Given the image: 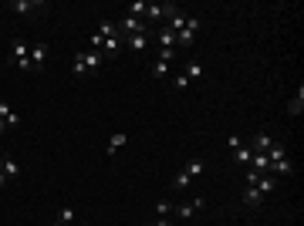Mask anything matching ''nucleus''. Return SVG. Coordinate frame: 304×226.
<instances>
[{
    "label": "nucleus",
    "mask_w": 304,
    "mask_h": 226,
    "mask_svg": "<svg viewBox=\"0 0 304 226\" xmlns=\"http://www.w3.org/2000/svg\"><path fill=\"white\" fill-rule=\"evenodd\" d=\"M105 64V57H101V51H78V54L71 57V74L75 78H88V74H95V71Z\"/></svg>",
    "instance_id": "f257e3e1"
},
{
    "label": "nucleus",
    "mask_w": 304,
    "mask_h": 226,
    "mask_svg": "<svg viewBox=\"0 0 304 226\" xmlns=\"http://www.w3.org/2000/svg\"><path fill=\"white\" fill-rule=\"evenodd\" d=\"M200 27H203V21L200 17H186V27H183L179 34H176V51H186V47H193L196 44V34H200Z\"/></svg>",
    "instance_id": "f03ea898"
},
{
    "label": "nucleus",
    "mask_w": 304,
    "mask_h": 226,
    "mask_svg": "<svg viewBox=\"0 0 304 226\" xmlns=\"http://www.w3.org/2000/svg\"><path fill=\"white\" fill-rule=\"evenodd\" d=\"M115 27H118V34H122V37L146 34V21H139V17H129V14H125V17H122V24H115Z\"/></svg>",
    "instance_id": "7ed1b4c3"
},
{
    "label": "nucleus",
    "mask_w": 304,
    "mask_h": 226,
    "mask_svg": "<svg viewBox=\"0 0 304 226\" xmlns=\"http://www.w3.org/2000/svg\"><path fill=\"white\" fill-rule=\"evenodd\" d=\"M14 64H17V71H34V64H31V51H27V44L24 41H14Z\"/></svg>",
    "instance_id": "20e7f679"
},
{
    "label": "nucleus",
    "mask_w": 304,
    "mask_h": 226,
    "mask_svg": "<svg viewBox=\"0 0 304 226\" xmlns=\"http://www.w3.org/2000/svg\"><path fill=\"white\" fill-rule=\"evenodd\" d=\"M44 61H47V44H44V41H37V44L31 47V64H34V71L44 68Z\"/></svg>",
    "instance_id": "39448f33"
},
{
    "label": "nucleus",
    "mask_w": 304,
    "mask_h": 226,
    "mask_svg": "<svg viewBox=\"0 0 304 226\" xmlns=\"http://www.w3.org/2000/svg\"><path fill=\"white\" fill-rule=\"evenodd\" d=\"M203 206H206V199H193V203H183L179 209H176V216H179V219H193V216L200 213Z\"/></svg>",
    "instance_id": "423d86ee"
},
{
    "label": "nucleus",
    "mask_w": 304,
    "mask_h": 226,
    "mask_svg": "<svg viewBox=\"0 0 304 226\" xmlns=\"http://www.w3.org/2000/svg\"><path fill=\"white\" fill-rule=\"evenodd\" d=\"M270 145H274V142H270L267 132H257V135L250 138V152H254V156H257V152H267Z\"/></svg>",
    "instance_id": "0eeeda50"
},
{
    "label": "nucleus",
    "mask_w": 304,
    "mask_h": 226,
    "mask_svg": "<svg viewBox=\"0 0 304 226\" xmlns=\"http://www.w3.org/2000/svg\"><path fill=\"white\" fill-rule=\"evenodd\" d=\"M122 51V37H105V44H101V57H118Z\"/></svg>",
    "instance_id": "6e6552de"
},
{
    "label": "nucleus",
    "mask_w": 304,
    "mask_h": 226,
    "mask_svg": "<svg viewBox=\"0 0 304 226\" xmlns=\"http://www.w3.org/2000/svg\"><path fill=\"white\" fill-rule=\"evenodd\" d=\"M267 169L277 172V176H291V172H294V162H291V159H274V162H267Z\"/></svg>",
    "instance_id": "1a4fd4ad"
},
{
    "label": "nucleus",
    "mask_w": 304,
    "mask_h": 226,
    "mask_svg": "<svg viewBox=\"0 0 304 226\" xmlns=\"http://www.w3.org/2000/svg\"><path fill=\"white\" fill-rule=\"evenodd\" d=\"M254 189H257L260 196H267V192H274V189H277V179H274V176H260V179L254 182Z\"/></svg>",
    "instance_id": "9d476101"
},
{
    "label": "nucleus",
    "mask_w": 304,
    "mask_h": 226,
    "mask_svg": "<svg viewBox=\"0 0 304 226\" xmlns=\"http://www.w3.org/2000/svg\"><path fill=\"white\" fill-rule=\"evenodd\" d=\"M129 51H146L149 47V34H135V37H122Z\"/></svg>",
    "instance_id": "9b49d317"
},
{
    "label": "nucleus",
    "mask_w": 304,
    "mask_h": 226,
    "mask_svg": "<svg viewBox=\"0 0 304 226\" xmlns=\"http://www.w3.org/2000/svg\"><path fill=\"white\" fill-rule=\"evenodd\" d=\"M0 118L7 122V128L21 125V115H17V112H11V105H7V102H0Z\"/></svg>",
    "instance_id": "f8f14e48"
},
{
    "label": "nucleus",
    "mask_w": 304,
    "mask_h": 226,
    "mask_svg": "<svg viewBox=\"0 0 304 226\" xmlns=\"http://www.w3.org/2000/svg\"><path fill=\"white\" fill-rule=\"evenodd\" d=\"M203 169H206V159H190V162H186V176H190V179H196V176H203Z\"/></svg>",
    "instance_id": "ddd939ff"
},
{
    "label": "nucleus",
    "mask_w": 304,
    "mask_h": 226,
    "mask_svg": "<svg viewBox=\"0 0 304 226\" xmlns=\"http://www.w3.org/2000/svg\"><path fill=\"white\" fill-rule=\"evenodd\" d=\"M166 27L172 31V34H179L183 27H186V14H183V11H176L172 17H169V24H166Z\"/></svg>",
    "instance_id": "4468645a"
},
{
    "label": "nucleus",
    "mask_w": 304,
    "mask_h": 226,
    "mask_svg": "<svg viewBox=\"0 0 304 226\" xmlns=\"http://www.w3.org/2000/svg\"><path fill=\"white\" fill-rule=\"evenodd\" d=\"M34 7H41V4H34V0H11V11L14 14H31Z\"/></svg>",
    "instance_id": "2eb2a0df"
},
{
    "label": "nucleus",
    "mask_w": 304,
    "mask_h": 226,
    "mask_svg": "<svg viewBox=\"0 0 304 226\" xmlns=\"http://www.w3.org/2000/svg\"><path fill=\"white\" fill-rule=\"evenodd\" d=\"M125 142H129V135H125V132H118V135H112V138H108V145H105V148H108V156H115V152H118V148H122Z\"/></svg>",
    "instance_id": "dca6fc26"
},
{
    "label": "nucleus",
    "mask_w": 304,
    "mask_h": 226,
    "mask_svg": "<svg viewBox=\"0 0 304 226\" xmlns=\"http://www.w3.org/2000/svg\"><path fill=\"white\" fill-rule=\"evenodd\" d=\"M260 203H264V196H260V192L250 186V189L244 192V206H250V209H254V206H260Z\"/></svg>",
    "instance_id": "f3484780"
},
{
    "label": "nucleus",
    "mask_w": 304,
    "mask_h": 226,
    "mask_svg": "<svg viewBox=\"0 0 304 226\" xmlns=\"http://www.w3.org/2000/svg\"><path fill=\"white\" fill-rule=\"evenodd\" d=\"M146 11H149V4H142V0H132V4H129V17H139V21H142Z\"/></svg>",
    "instance_id": "a211bd4d"
},
{
    "label": "nucleus",
    "mask_w": 304,
    "mask_h": 226,
    "mask_svg": "<svg viewBox=\"0 0 304 226\" xmlns=\"http://www.w3.org/2000/svg\"><path fill=\"white\" fill-rule=\"evenodd\" d=\"M287 112H291V115H301L304 112V88H297V98H291Z\"/></svg>",
    "instance_id": "6ab92c4d"
},
{
    "label": "nucleus",
    "mask_w": 304,
    "mask_h": 226,
    "mask_svg": "<svg viewBox=\"0 0 304 226\" xmlns=\"http://www.w3.org/2000/svg\"><path fill=\"white\" fill-rule=\"evenodd\" d=\"M233 159H236V162H240V166H244V169H247V166H250V159H254V152H250V148H244V145H240V148H233Z\"/></svg>",
    "instance_id": "aec40b11"
},
{
    "label": "nucleus",
    "mask_w": 304,
    "mask_h": 226,
    "mask_svg": "<svg viewBox=\"0 0 304 226\" xmlns=\"http://www.w3.org/2000/svg\"><path fill=\"white\" fill-rule=\"evenodd\" d=\"M159 47H176V34H172L169 27H162V31H159Z\"/></svg>",
    "instance_id": "412c9836"
},
{
    "label": "nucleus",
    "mask_w": 304,
    "mask_h": 226,
    "mask_svg": "<svg viewBox=\"0 0 304 226\" xmlns=\"http://www.w3.org/2000/svg\"><path fill=\"white\" fill-rule=\"evenodd\" d=\"M98 34L101 37H122V34H118V27H115V24H108V21L98 24Z\"/></svg>",
    "instance_id": "4be33fe9"
},
{
    "label": "nucleus",
    "mask_w": 304,
    "mask_h": 226,
    "mask_svg": "<svg viewBox=\"0 0 304 226\" xmlns=\"http://www.w3.org/2000/svg\"><path fill=\"white\" fill-rule=\"evenodd\" d=\"M186 78H190V81H200V78H203V64L190 61V64H186Z\"/></svg>",
    "instance_id": "5701e85b"
},
{
    "label": "nucleus",
    "mask_w": 304,
    "mask_h": 226,
    "mask_svg": "<svg viewBox=\"0 0 304 226\" xmlns=\"http://www.w3.org/2000/svg\"><path fill=\"white\" fill-rule=\"evenodd\" d=\"M267 159L270 162H274V159H287V145H277V142H274V145L267 148Z\"/></svg>",
    "instance_id": "b1692460"
},
{
    "label": "nucleus",
    "mask_w": 304,
    "mask_h": 226,
    "mask_svg": "<svg viewBox=\"0 0 304 226\" xmlns=\"http://www.w3.org/2000/svg\"><path fill=\"white\" fill-rule=\"evenodd\" d=\"M156 61H162V64H172L176 61V47H159V57Z\"/></svg>",
    "instance_id": "393cba45"
},
{
    "label": "nucleus",
    "mask_w": 304,
    "mask_h": 226,
    "mask_svg": "<svg viewBox=\"0 0 304 226\" xmlns=\"http://www.w3.org/2000/svg\"><path fill=\"white\" fill-rule=\"evenodd\" d=\"M4 176H7V179H17V176H21V169H17L14 159H4Z\"/></svg>",
    "instance_id": "a878e982"
},
{
    "label": "nucleus",
    "mask_w": 304,
    "mask_h": 226,
    "mask_svg": "<svg viewBox=\"0 0 304 226\" xmlns=\"http://www.w3.org/2000/svg\"><path fill=\"white\" fill-rule=\"evenodd\" d=\"M57 223H61V226L75 223V209H71V206H61V213H57Z\"/></svg>",
    "instance_id": "bb28decb"
},
{
    "label": "nucleus",
    "mask_w": 304,
    "mask_h": 226,
    "mask_svg": "<svg viewBox=\"0 0 304 226\" xmlns=\"http://www.w3.org/2000/svg\"><path fill=\"white\" fill-rule=\"evenodd\" d=\"M169 68H172V64H162V61H156V64H152V78H166Z\"/></svg>",
    "instance_id": "cd10ccee"
},
{
    "label": "nucleus",
    "mask_w": 304,
    "mask_h": 226,
    "mask_svg": "<svg viewBox=\"0 0 304 226\" xmlns=\"http://www.w3.org/2000/svg\"><path fill=\"white\" fill-rule=\"evenodd\" d=\"M186 186H190V176H186V172H179V176L172 179V189H186Z\"/></svg>",
    "instance_id": "c85d7f7f"
},
{
    "label": "nucleus",
    "mask_w": 304,
    "mask_h": 226,
    "mask_svg": "<svg viewBox=\"0 0 304 226\" xmlns=\"http://www.w3.org/2000/svg\"><path fill=\"white\" fill-rule=\"evenodd\" d=\"M156 213H159V219H166V216L172 213V203H166V199H162V203L156 206Z\"/></svg>",
    "instance_id": "c756f323"
},
{
    "label": "nucleus",
    "mask_w": 304,
    "mask_h": 226,
    "mask_svg": "<svg viewBox=\"0 0 304 226\" xmlns=\"http://www.w3.org/2000/svg\"><path fill=\"white\" fill-rule=\"evenodd\" d=\"M244 179H247V182H250V186H254V182H257V179H260V172H254V169H247V172H244Z\"/></svg>",
    "instance_id": "7c9ffc66"
},
{
    "label": "nucleus",
    "mask_w": 304,
    "mask_h": 226,
    "mask_svg": "<svg viewBox=\"0 0 304 226\" xmlns=\"http://www.w3.org/2000/svg\"><path fill=\"white\" fill-rule=\"evenodd\" d=\"M186 85H190V78H186V74H179V78L172 81V88H186Z\"/></svg>",
    "instance_id": "2f4dec72"
},
{
    "label": "nucleus",
    "mask_w": 304,
    "mask_h": 226,
    "mask_svg": "<svg viewBox=\"0 0 304 226\" xmlns=\"http://www.w3.org/2000/svg\"><path fill=\"white\" fill-rule=\"evenodd\" d=\"M226 145H230V152H233V148H240V135H230V138H226Z\"/></svg>",
    "instance_id": "473e14b6"
},
{
    "label": "nucleus",
    "mask_w": 304,
    "mask_h": 226,
    "mask_svg": "<svg viewBox=\"0 0 304 226\" xmlns=\"http://www.w3.org/2000/svg\"><path fill=\"white\" fill-rule=\"evenodd\" d=\"M7 182H11V179H7V176H4V172H0V189H4V186H7Z\"/></svg>",
    "instance_id": "72a5a7b5"
},
{
    "label": "nucleus",
    "mask_w": 304,
    "mask_h": 226,
    "mask_svg": "<svg viewBox=\"0 0 304 226\" xmlns=\"http://www.w3.org/2000/svg\"><path fill=\"white\" fill-rule=\"evenodd\" d=\"M152 226H172V223H169V219H159V223H152Z\"/></svg>",
    "instance_id": "f704fd0d"
},
{
    "label": "nucleus",
    "mask_w": 304,
    "mask_h": 226,
    "mask_svg": "<svg viewBox=\"0 0 304 226\" xmlns=\"http://www.w3.org/2000/svg\"><path fill=\"white\" fill-rule=\"evenodd\" d=\"M4 132H7V122H4V118H0V135H4Z\"/></svg>",
    "instance_id": "c9c22d12"
},
{
    "label": "nucleus",
    "mask_w": 304,
    "mask_h": 226,
    "mask_svg": "<svg viewBox=\"0 0 304 226\" xmlns=\"http://www.w3.org/2000/svg\"><path fill=\"white\" fill-rule=\"evenodd\" d=\"M0 172H4V159H0Z\"/></svg>",
    "instance_id": "e433bc0d"
},
{
    "label": "nucleus",
    "mask_w": 304,
    "mask_h": 226,
    "mask_svg": "<svg viewBox=\"0 0 304 226\" xmlns=\"http://www.w3.org/2000/svg\"><path fill=\"white\" fill-rule=\"evenodd\" d=\"M51 226H61V223H57V219H54V223H51Z\"/></svg>",
    "instance_id": "4c0bfd02"
},
{
    "label": "nucleus",
    "mask_w": 304,
    "mask_h": 226,
    "mask_svg": "<svg viewBox=\"0 0 304 226\" xmlns=\"http://www.w3.org/2000/svg\"><path fill=\"white\" fill-rule=\"evenodd\" d=\"M142 226H152V223H142Z\"/></svg>",
    "instance_id": "58836bf2"
}]
</instances>
